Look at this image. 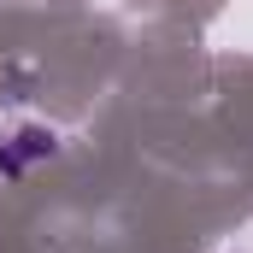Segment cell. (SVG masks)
<instances>
[{"mask_svg": "<svg viewBox=\"0 0 253 253\" xmlns=\"http://www.w3.org/2000/svg\"><path fill=\"white\" fill-rule=\"evenodd\" d=\"M12 141H18V153H24L30 165H36V159H53V153H59V135H53L47 124H24V129H12Z\"/></svg>", "mask_w": 253, "mask_h": 253, "instance_id": "obj_1", "label": "cell"}, {"mask_svg": "<svg viewBox=\"0 0 253 253\" xmlns=\"http://www.w3.org/2000/svg\"><path fill=\"white\" fill-rule=\"evenodd\" d=\"M0 177H6V183H18V177H30V159L18 153V141H12V135H0Z\"/></svg>", "mask_w": 253, "mask_h": 253, "instance_id": "obj_2", "label": "cell"}]
</instances>
